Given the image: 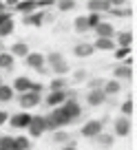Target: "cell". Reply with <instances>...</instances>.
Instances as JSON below:
<instances>
[{"mask_svg":"<svg viewBox=\"0 0 137 150\" xmlns=\"http://www.w3.org/2000/svg\"><path fill=\"white\" fill-rule=\"evenodd\" d=\"M29 126H31V135L38 137V135H42V130L47 128V122H44L42 117H31V124H29Z\"/></svg>","mask_w":137,"mask_h":150,"instance_id":"6da1fadb","label":"cell"},{"mask_svg":"<svg viewBox=\"0 0 137 150\" xmlns=\"http://www.w3.org/2000/svg\"><path fill=\"white\" fill-rule=\"evenodd\" d=\"M99 130H102V124L99 122H89L84 128H82V135L84 137H93V135H97Z\"/></svg>","mask_w":137,"mask_h":150,"instance_id":"7a4b0ae2","label":"cell"},{"mask_svg":"<svg viewBox=\"0 0 137 150\" xmlns=\"http://www.w3.org/2000/svg\"><path fill=\"white\" fill-rule=\"evenodd\" d=\"M11 124H13L16 128H24L31 124V115H27V112H22V115H16L13 119H11Z\"/></svg>","mask_w":137,"mask_h":150,"instance_id":"3957f363","label":"cell"},{"mask_svg":"<svg viewBox=\"0 0 137 150\" xmlns=\"http://www.w3.org/2000/svg\"><path fill=\"white\" fill-rule=\"evenodd\" d=\"M42 62H44V55H40V53H31V55H27V64L33 66V69L42 66Z\"/></svg>","mask_w":137,"mask_h":150,"instance_id":"277c9868","label":"cell"},{"mask_svg":"<svg viewBox=\"0 0 137 150\" xmlns=\"http://www.w3.org/2000/svg\"><path fill=\"white\" fill-rule=\"evenodd\" d=\"M95 29H97V35L106 38V40H109V38H111V33H113V27H111V24H106V22H99Z\"/></svg>","mask_w":137,"mask_h":150,"instance_id":"5b68a950","label":"cell"},{"mask_svg":"<svg viewBox=\"0 0 137 150\" xmlns=\"http://www.w3.org/2000/svg\"><path fill=\"white\" fill-rule=\"evenodd\" d=\"M62 110H64L66 115H69V119H71V117H75V115H80V108H77V104H75V102H69L64 108H62Z\"/></svg>","mask_w":137,"mask_h":150,"instance_id":"8992f818","label":"cell"},{"mask_svg":"<svg viewBox=\"0 0 137 150\" xmlns=\"http://www.w3.org/2000/svg\"><path fill=\"white\" fill-rule=\"evenodd\" d=\"M22 106H33V104L38 102V93H29V95H22Z\"/></svg>","mask_w":137,"mask_h":150,"instance_id":"52a82bcc","label":"cell"},{"mask_svg":"<svg viewBox=\"0 0 137 150\" xmlns=\"http://www.w3.org/2000/svg\"><path fill=\"white\" fill-rule=\"evenodd\" d=\"M47 102H49V104H60V102H64V91H55V93H51Z\"/></svg>","mask_w":137,"mask_h":150,"instance_id":"ba28073f","label":"cell"},{"mask_svg":"<svg viewBox=\"0 0 137 150\" xmlns=\"http://www.w3.org/2000/svg\"><path fill=\"white\" fill-rule=\"evenodd\" d=\"M51 62H53V66H55L57 73H64V71H66V62H62L57 55H51Z\"/></svg>","mask_w":137,"mask_h":150,"instance_id":"9c48e42d","label":"cell"},{"mask_svg":"<svg viewBox=\"0 0 137 150\" xmlns=\"http://www.w3.org/2000/svg\"><path fill=\"white\" fill-rule=\"evenodd\" d=\"M16 88L18 91H29L31 88V82H29L27 77H18V80H16Z\"/></svg>","mask_w":137,"mask_h":150,"instance_id":"30bf717a","label":"cell"},{"mask_svg":"<svg viewBox=\"0 0 137 150\" xmlns=\"http://www.w3.org/2000/svg\"><path fill=\"white\" fill-rule=\"evenodd\" d=\"M117 135H128V122L126 119H117Z\"/></svg>","mask_w":137,"mask_h":150,"instance_id":"8fae6325","label":"cell"},{"mask_svg":"<svg viewBox=\"0 0 137 150\" xmlns=\"http://www.w3.org/2000/svg\"><path fill=\"white\" fill-rule=\"evenodd\" d=\"M11 97H13V91L7 88V86H0V102H7Z\"/></svg>","mask_w":137,"mask_h":150,"instance_id":"7c38bea8","label":"cell"},{"mask_svg":"<svg viewBox=\"0 0 137 150\" xmlns=\"http://www.w3.org/2000/svg\"><path fill=\"white\" fill-rule=\"evenodd\" d=\"M29 148V141L24 139V137H20V139L13 141V150H27Z\"/></svg>","mask_w":137,"mask_h":150,"instance_id":"4fadbf2b","label":"cell"},{"mask_svg":"<svg viewBox=\"0 0 137 150\" xmlns=\"http://www.w3.org/2000/svg\"><path fill=\"white\" fill-rule=\"evenodd\" d=\"M0 150H13V139L2 137V139H0Z\"/></svg>","mask_w":137,"mask_h":150,"instance_id":"5bb4252c","label":"cell"},{"mask_svg":"<svg viewBox=\"0 0 137 150\" xmlns=\"http://www.w3.org/2000/svg\"><path fill=\"white\" fill-rule=\"evenodd\" d=\"M11 29H13V22H11V18H7L5 22L0 24V33L5 35V33H11Z\"/></svg>","mask_w":137,"mask_h":150,"instance_id":"9a60e30c","label":"cell"},{"mask_svg":"<svg viewBox=\"0 0 137 150\" xmlns=\"http://www.w3.org/2000/svg\"><path fill=\"white\" fill-rule=\"evenodd\" d=\"M95 47H97V49H113V40L102 38V40H97V42H95Z\"/></svg>","mask_w":137,"mask_h":150,"instance_id":"2e32d148","label":"cell"},{"mask_svg":"<svg viewBox=\"0 0 137 150\" xmlns=\"http://www.w3.org/2000/svg\"><path fill=\"white\" fill-rule=\"evenodd\" d=\"M91 51H93V47H89V44H80V47L75 49V53H77V55H89Z\"/></svg>","mask_w":137,"mask_h":150,"instance_id":"e0dca14e","label":"cell"},{"mask_svg":"<svg viewBox=\"0 0 137 150\" xmlns=\"http://www.w3.org/2000/svg\"><path fill=\"white\" fill-rule=\"evenodd\" d=\"M89 102H91V104L104 102V93H91V95H89Z\"/></svg>","mask_w":137,"mask_h":150,"instance_id":"ac0fdd59","label":"cell"},{"mask_svg":"<svg viewBox=\"0 0 137 150\" xmlns=\"http://www.w3.org/2000/svg\"><path fill=\"white\" fill-rule=\"evenodd\" d=\"M131 33H119V38H117V40H119V44H124V47H128V44H131Z\"/></svg>","mask_w":137,"mask_h":150,"instance_id":"d6986e66","label":"cell"},{"mask_svg":"<svg viewBox=\"0 0 137 150\" xmlns=\"http://www.w3.org/2000/svg\"><path fill=\"white\" fill-rule=\"evenodd\" d=\"M11 53H16V55H27V47H24V44H16V47L11 49Z\"/></svg>","mask_w":137,"mask_h":150,"instance_id":"ffe728a7","label":"cell"},{"mask_svg":"<svg viewBox=\"0 0 137 150\" xmlns=\"http://www.w3.org/2000/svg\"><path fill=\"white\" fill-rule=\"evenodd\" d=\"M109 2H91V9L93 11H99V9H109Z\"/></svg>","mask_w":137,"mask_h":150,"instance_id":"44dd1931","label":"cell"},{"mask_svg":"<svg viewBox=\"0 0 137 150\" xmlns=\"http://www.w3.org/2000/svg\"><path fill=\"white\" fill-rule=\"evenodd\" d=\"M115 75H117V77H128V75H131V69H128V66H122V69L115 71Z\"/></svg>","mask_w":137,"mask_h":150,"instance_id":"7402d4cb","label":"cell"},{"mask_svg":"<svg viewBox=\"0 0 137 150\" xmlns=\"http://www.w3.org/2000/svg\"><path fill=\"white\" fill-rule=\"evenodd\" d=\"M75 27H77V31H86V29H89V22H86V18H80L75 22Z\"/></svg>","mask_w":137,"mask_h":150,"instance_id":"603a6c76","label":"cell"},{"mask_svg":"<svg viewBox=\"0 0 137 150\" xmlns=\"http://www.w3.org/2000/svg\"><path fill=\"white\" fill-rule=\"evenodd\" d=\"M11 62H13L11 55H0V66H11Z\"/></svg>","mask_w":137,"mask_h":150,"instance_id":"cb8c5ba5","label":"cell"},{"mask_svg":"<svg viewBox=\"0 0 137 150\" xmlns=\"http://www.w3.org/2000/svg\"><path fill=\"white\" fill-rule=\"evenodd\" d=\"M106 91H109V93H117V91H119V84H117V82H109Z\"/></svg>","mask_w":137,"mask_h":150,"instance_id":"d4e9b609","label":"cell"},{"mask_svg":"<svg viewBox=\"0 0 137 150\" xmlns=\"http://www.w3.org/2000/svg\"><path fill=\"white\" fill-rule=\"evenodd\" d=\"M35 7H38L35 2H27V5H20L18 9H20V11H31V9H35Z\"/></svg>","mask_w":137,"mask_h":150,"instance_id":"484cf974","label":"cell"},{"mask_svg":"<svg viewBox=\"0 0 137 150\" xmlns=\"http://www.w3.org/2000/svg\"><path fill=\"white\" fill-rule=\"evenodd\" d=\"M122 110L126 112V115H131V112H133V102H126V104L122 106Z\"/></svg>","mask_w":137,"mask_h":150,"instance_id":"4316f807","label":"cell"},{"mask_svg":"<svg viewBox=\"0 0 137 150\" xmlns=\"http://www.w3.org/2000/svg\"><path fill=\"white\" fill-rule=\"evenodd\" d=\"M126 53H128V49H119V51H117V55H115V57H124Z\"/></svg>","mask_w":137,"mask_h":150,"instance_id":"83f0119b","label":"cell"},{"mask_svg":"<svg viewBox=\"0 0 137 150\" xmlns=\"http://www.w3.org/2000/svg\"><path fill=\"white\" fill-rule=\"evenodd\" d=\"M60 7H62V9H71L73 2H60Z\"/></svg>","mask_w":137,"mask_h":150,"instance_id":"f1b7e54d","label":"cell"},{"mask_svg":"<svg viewBox=\"0 0 137 150\" xmlns=\"http://www.w3.org/2000/svg\"><path fill=\"white\" fill-rule=\"evenodd\" d=\"M99 141H102V144H104V146H109V141H111V137H99Z\"/></svg>","mask_w":137,"mask_h":150,"instance_id":"f546056e","label":"cell"},{"mask_svg":"<svg viewBox=\"0 0 137 150\" xmlns=\"http://www.w3.org/2000/svg\"><path fill=\"white\" fill-rule=\"evenodd\" d=\"M5 119H7V112H0V124L5 122Z\"/></svg>","mask_w":137,"mask_h":150,"instance_id":"4dcf8cb0","label":"cell"},{"mask_svg":"<svg viewBox=\"0 0 137 150\" xmlns=\"http://www.w3.org/2000/svg\"><path fill=\"white\" fill-rule=\"evenodd\" d=\"M5 20H7V16H0V24H2V22H5Z\"/></svg>","mask_w":137,"mask_h":150,"instance_id":"1f68e13d","label":"cell"},{"mask_svg":"<svg viewBox=\"0 0 137 150\" xmlns=\"http://www.w3.org/2000/svg\"><path fill=\"white\" fill-rule=\"evenodd\" d=\"M64 150H75V148H64Z\"/></svg>","mask_w":137,"mask_h":150,"instance_id":"d6a6232c","label":"cell"},{"mask_svg":"<svg viewBox=\"0 0 137 150\" xmlns=\"http://www.w3.org/2000/svg\"><path fill=\"white\" fill-rule=\"evenodd\" d=\"M0 11H2V5H0Z\"/></svg>","mask_w":137,"mask_h":150,"instance_id":"836d02e7","label":"cell"}]
</instances>
